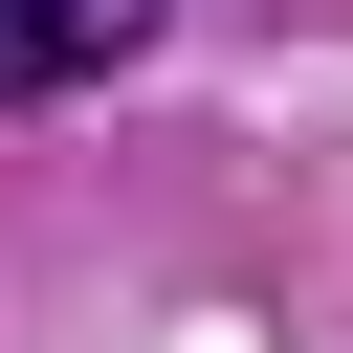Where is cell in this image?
I'll return each mask as SVG.
<instances>
[{"instance_id": "obj_1", "label": "cell", "mask_w": 353, "mask_h": 353, "mask_svg": "<svg viewBox=\"0 0 353 353\" xmlns=\"http://www.w3.org/2000/svg\"><path fill=\"white\" fill-rule=\"evenodd\" d=\"M154 44V0H0V110H66Z\"/></svg>"}]
</instances>
